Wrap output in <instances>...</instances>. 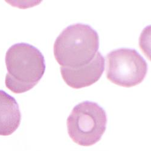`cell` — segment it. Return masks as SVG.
Listing matches in <instances>:
<instances>
[{"label":"cell","mask_w":151,"mask_h":151,"mask_svg":"<svg viewBox=\"0 0 151 151\" xmlns=\"http://www.w3.org/2000/svg\"><path fill=\"white\" fill-rule=\"evenodd\" d=\"M5 61L7 70L5 84L15 94L32 89L45 73L44 56L38 49L29 44L19 43L10 47Z\"/></svg>","instance_id":"1"},{"label":"cell","mask_w":151,"mask_h":151,"mask_svg":"<svg viewBox=\"0 0 151 151\" xmlns=\"http://www.w3.org/2000/svg\"><path fill=\"white\" fill-rule=\"evenodd\" d=\"M106 123L105 111L89 101L76 106L67 121L70 137L82 146H91L99 142L105 132Z\"/></svg>","instance_id":"3"},{"label":"cell","mask_w":151,"mask_h":151,"mask_svg":"<svg viewBox=\"0 0 151 151\" xmlns=\"http://www.w3.org/2000/svg\"><path fill=\"white\" fill-rule=\"evenodd\" d=\"M105 70V59L100 52L93 60L78 68H68L60 67L63 80L67 85L74 89H81L89 86L97 82Z\"/></svg>","instance_id":"5"},{"label":"cell","mask_w":151,"mask_h":151,"mask_svg":"<svg viewBox=\"0 0 151 151\" xmlns=\"http://www.w3.org/2000/svg\"><path fill=\"white\" fill-rule=\"evenodd\" d=\"M21 114L15 98L0 90V135L8 136L19 127Z\"/></svg>","instance_id":"6"},{"label":"cell","mask_w":151,"mask_h":151,"mask_svg":"<svg viewBox=\"0 0 151 151\" xmlns=\"http://www.w3.org/2000/svg\"><path fill=\"white\" fill-rule=\"evenodd\" d=\"M106 76L115 85L131 88L141 83L146 77L147 65L136 50L120 48L106 56Z\"/></svg>","instance_id":"4"},{"label":"cell","mask_w":151,"mask_h":151,"mask_svg":"<svg viewBox=\"0 0 151 151\" xmlns=\"http://www.w3.org/2000/svg\"><path fill=\"white\" fill-rule=\"evenodd\" d=\"M99 47V35L93 28L83 24H73L57 37L54 56L61 67L78 68L93 60Z\"/></svg>","instance_id":"2"}]
</instances>
